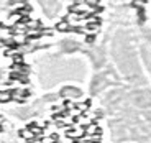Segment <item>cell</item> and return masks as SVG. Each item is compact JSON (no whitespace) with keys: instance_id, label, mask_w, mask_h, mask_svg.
<instances>
[]
</instances>
